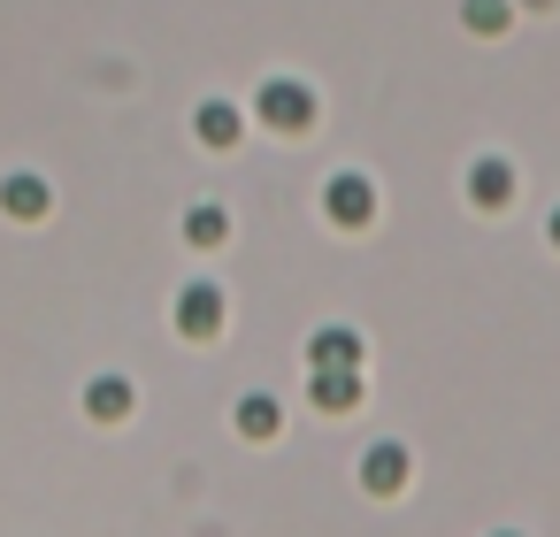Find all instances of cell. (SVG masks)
<instances>
[{
	"label": "cell",
	"instance_id": "1",
	"mask_svg": "<svg viewBox=\"0 0 560 537\" xmlns=\"http://www.w3.org/2000/svg\"><path fill=\"white\" fill-rule=\"evenodd\" d=\"M254 116H261V124H277V131H307L315 93H307V85H292V78H269V85L254 93Z\"/></svg>",
	"mask_w": 560,
	"mask_h": 537
},
{
	"label": "cell",
	"instance_id": "2",
	"mask_svg": "<svg viewBox=\"0 0 560 537\" xmlns=\"http://www.w3.org/2000/svg\"><path fill=\"white\" fill-rule=\"evenodd\" d=\"M323 208H330V223H346V231H361L369 215H376V185L369 177H330V192H323Z\"/></svg>",
	"mask_w": 560,
	"mask_h": 537
},
{
	"label": "cell",
	"instance_id": "3",
	"mask_svg": "<svg viewBox=\"0 0 560 537\" xmlns=\"http://www.w3.org/2000/svg\"><path fill=\"white\" fill-rule=\"evenodd\" d=\"M177 330L185 338H215L223 330V292L215 284H185L177 292Z\"/></svg>",
	"mask_w": 560,
	"mask_h": 537
},
{
	"label": "cell",
	"instance_id": "4",
	"mask_svg": "<svg viewBox=\"0 0 560 537\" xmlns=\"http://www.w3.org/2000/svg\"><path fill=\"white\" fill-rule=\"evenodd\" d=\"M307 399L323 415H353L361 407V369H307Z\"/></svg>",
	"mask_w": 560,
	"mask_h": 537
},
{
	"label": "cell",
	"instance_id": "5",
	"mask_svg": "<svg viewBox=\"0 0 560 537\" xmlns=\"http://www.w3.org/2000/svg\"><path fill=\"white\" fill-rule=\"evenodd\" d=\"M361 491H376V499H392V491H407V445H369L361 453Z\"/></svg>",
	"mask_w": 560,
	"mask_h": 537
},
{
	"label": "cell",
	"instance_id": "6",
	"mask_svg": "<svg viewBox=\"0 0 560 537\" xmlns=\"http://www.w3.org/2000/svg\"><path fill=\"white\" fill-rule=\"evenodd\" d=\"M468 200H476V208H506V200H514V162H506V154H483V162L468 170Z\"/></svg>",
	"mask_w": 560,
	"mask_h": 537
},
{
	"label": "cell",
	"instance_id": "7",
	"mask_svg": "<svg viewBox=\"0 0 560 537\" xmlns=\"http://www.w3.org/2000/svg\"><path fill=\"white\" fill-rule=\"evenodd\" d=\"M307 361H315V369H361V330H346V323L315 330V338H307Z\"/></svg>",
	"mask_w": 560,
	"mask_h": 537
},
{
	"label": "cell",
	"instance_id": "8",
	"mask_svg": "<svg viewBox=\"0 0 560 537\" xmlns=\"http://www.w3.org/2000/svg\"><path fill=\"white\" fill-rule=\"evenodd\" d=\"M85 407H93V422H124L131 415V384L124 376H93L85 384Z\"/></svg>",
	"mask_w": 560,
	"mask_h": 537
},
{
	"label": "cell",
	"instance_id": "9",
	"mask_svg": "<svg viewBox=\"0 0 560 537\" xmlns=\"http://www.w3.org/2000/svg\"><path fill=\"white\" fill-rule=\"evenodd\" d=\"M0 208H9V215H47V185L32 170H16L9 185H0Z\"/></svg>",
	"mask_w": 560,
	"mask_h": 537
},
{
	"label": "cell",
	"instance_id": "10",
	"mask_svg": "<svg viewBox=\"0 0 560 537\" xmlns=\"http://www.w3.org/2000/svg\"><path fill=\"white\" fill-rule=\"evenodd\" d=\"M192 131H200L208 147H238V108H231V101H208V108L192 116Z\"/></svg>",
	"mask_w": 560,
	"mask_h": 537
},
{
	"label": "cell",
	"instance_id": "11",
	"mask_svg": "<svg viewBox=\"0 0 560 537\" xmlns=\"http://www.w3.org/2000/svg\"><path fill=\"white\" fill-rule=\"evenodd\" d=\"M223 231H231V215H223L215 200H200V208H185V238H192V246H223Z\"/></svg>",
	"mask_w": 560,
	"mask_h": 537
},
{
	"label": "cell",
	"instance_id": "12",
	"mask_svg": "<svg viewBox=\"0 0 560 537\" xmlns=\"http://www.w3.org/2000/svg\"><path fill=\"white\" fill-rule=\"evenodd\" d=\"M238 437H277V399L269 392H246L238 399Z\"/></svg>",
	"mask_w": 560,
	"mask_h": 537
},
{
	"label": "cell",
	"instance_id": "13",
	"mask_svg": "<svg viewBox=\"0 0 560 537\" xmlns=\"http://www.w3.org/2000/svg\"><path fill=\"white\" fill-rule=\"evenodd\" d=\"M460 24L468 32H506V0H460Z\"/></svg>",
	"mask_w": 560,
	"mask_h": 537
},
{
	"label": "cell",
	"instance_id": "14",
	"mask_svg": "<svg viewBox=\"0 0 560 537\" xmlns=\"http://www.w3.org/2000/svg\"><path fill=\"white\" fill-rule=\"evenodd\" d=\"M545 231H552V246H560V208H552V223H545Z\"/></svg>",
	"mask_w": 560,
	"mask_h": 537
},
{
	"label": "cell",
	"instance_id": "15",
	"mask_svg": "<svg viewBox=\"0 0 560 537\" xmlns=\"http://www.w3.org/2000/svg\"><path fill=\"white\" fill-rule=\"evenodd\" d=\"M529 9H545V0H529Z\"/></svg>",
	"mask_w": 560,
	"mask_h": 537
},
{
	"label": "cell",
	"instance_id": "16",
	"mask_svg": "<svg viewBox=\"0 0 560 537\" xmlns=\"http://www.w3.org/2000/svg\"><path fill=\"white\" fill-rule=\"evenodd\" d=\"M499 537H514V529H499Z\"/></svg>",
	"mask_w": 560,
	"mask_h": 537
}]
</instances>
